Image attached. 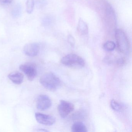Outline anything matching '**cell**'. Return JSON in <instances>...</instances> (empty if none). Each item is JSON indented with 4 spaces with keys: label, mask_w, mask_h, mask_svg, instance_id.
Returning a JSON list of instances; mask_svg holds the SVG:
<instances>
[{
    "label": "cell",
    "mask_w": 132,
    "mask_h": 132,
    "mask_svg": "<svg viewBox=\"0 0 132 132\" xmlns=\"http://www.w3.org/2000/svg\"><path fill=\"white\" fill-rule=\"evenodd\" d=\"M126 62V60L124 58H121L117 61V64L119 66H123Z\"/></svg>",
    "instance_id": "obj_17"
},
{
    "label": "cell",
    "mask_w": 132,
    "mask_h": 132,
    "mask_svg": "<svg viewBox=\"0 0 132 132\" xmlns=\"http://www.w3.org/2000/svg\"><path fill=\"white\" fill-rule=\"evenodd\" d=\"M52 101L50 98L47 95H41L37 98V107L42 111L48 109L51 106Z\"/></svg>",
    "instance_id": "obj_6"
},
{
    "label": "cell",
    "mask_w": 132,
    "mask_h": 132,
    "mask_svg": "<svg viewBox=\"0 0 132 132\" xmlns=\"http://www.w3.org/2000/svg\"><path fill=\"white\" fill-rule=\"evenodd\" d=\"M115 37L119 51L124 54H129L130 52V44L124 31L121 29L116 30Z\"/></svg>",
    "instance_id": "obj_2"
},
{
    "label": "cell",
    "mask_w": 132,
    "mask_h": 132,
    "mask_svg": "<svg viewBox=\"0 0 132 132\" xmlns=\"http://www.w3.org/2000/svg\"><path fill=\"white\" fill-rule=\"evenodd\" d=\"M74 109L75 106L72 103L64 100L60 101L58 106V111L59 115L63 118L67 117L74 110Z\"/></svg>",
    "instance_id": "obj_5"
},
{
    "label": "cell",
    "mask_w": 132,
    "mask_h": 132,
    "mask_svg": "<svg viewBox=\"0 0 132 132\" xmlns=\"http://www.w3.org/2000/svg\"><path fill=\"white\" fill-rule=\"evenodd\" d=\"M40 82L44 88L51 91H55L61 85L60 79L51 72L44 74L40 78Z\"/></svg>",
    "instance_id": "obj_1"
},
{
    "label": "cell",
    "mask_w": 132,
    "mask_h": 132,
    "mask_svg": "<svg viewBox=\"0 0 132 132\" xmlns=\"http://www.w3.org/2000/svg\"><path fill=\"white\" fill-rule=\"evenodd\" d=\"M13 0H0V4L2 5H6L12 3Z\"/></svg>",
    "instance_id": "obj_19"
},
{
    "label": "cell",
    "mask_w": 132,
    "mask_h": 132,
    "mask_svg": "<svg viewBox=\"0 0 132 132\" xmlns=\"http://www.w3.org/2000/svg\"><path fill=\"white\" fill-rule=\"evenodd\" d=\"M8 78L14 84L20 85L23 82L24 76L20 72H15L9 74Z\"/></svg>",
    "instance_id": "obj_10"
},
{
    "label": "cell",
    "mask_w": 132,
    "mask_h": 132,
    "mask_svg": "<svg viewBox=\"0 0 132 132\" xmlns=\"http://www.w3.org/2000/svg\"><path fill=\"white\" fill-rule=\"evenodd\" d=\"M35 116L37 121L43 125L51 126L53 125L56 121L55 118L54 117L40 112L35 113Z\"/></svg>",
    "instance_id": "obj_8"
},
{
    "label": "cell",
    "mask_w": 132,
    "mask_h": 132,
    "mask_svg": "<svg viewBox=\"0 0 132 132\" xmlns=\"http://www.w3.org/2000/svg\"><path fill=\"white\" fill-rule=\"evenodd\" d=\"M105 20L109 27L114 28L116 23V14L112 7L109 4L106 6Z\"/></svg>",
    "instance_id": "obj_9"
},
{
    "label": "cell",
    "mask_w": 132,
    "mask_h": 132,
    "mask_svg": "<svg viewBox=\"0 0 132 132\" xmlns=\"http://www.w3.org/2000/svg\"><path fill=\"white\" fill-rule=\"evenodd\" d=\"M111 108L116 111L119 112L122 109V106L115 100H112L110 102Z\"/></svg>",
    "instance_id": "obj_16"
},
{
    "label": "cell",
    "mask_w": 132,
    "mask_h": 132,
    "mask_svg": "<svg viewBox=\"0 0 132 132\" xmlns=\"http://www.w3.org/2000/svg\"><path fill=\"white\" fill-rule=\"evenodd\" d=\"M77 31L79 34L85 35L88 34V28L86 23L81 19H80L78 23Z\"/></svg>",
    "instance_id": "obj_11"
},
{
    "label": "cell",
    "mask_w": 132,
    "mask_h": 132,
    "mask_svg": "<svg viewBox=\"0 0 132 132\" xmlns=\"http://www.w3.org/2000/svg\"><path fill=\"white\" fill-rule=\"evenodd\" d=\"M103 47L107 51H112L116 48V44L113 42L109 41L104 44Z\"/></svg>",
    "instance_id": "obj_14"
},
{
    "label": "cell",
    "mask_w": 132,
    "mask_h": 132,
    "mask_svg": "<svg viewBox=\"0 0 132 132\" xmlns=\"http://www.w3.org/2000/svg\"><path fill=\"white\" fill-rule=\"evenodd\" d=\"M68 41L71 46H74L75 44V40L74 37L71 35H68Z\"/></svg>",
    "instance_id": "obj_18"
},
{
    "label": "cell",
    "mask_w": 132,
    "mask_h": 132,
    "mask_svg": "<svg viewBox=\"0 0 132 132\" xmlns=\"http://www.w3.org/2000/svg\"><path fill=\"white\" fill-rule=\"evenodd\" d=\"M20 69L26 75L28 80L30 81L34 80L37 74L36 65L31 62L22 64L20 65Z\"/></svg>",
    "instance_id": "obj_4"
},
{
    "label": "cell",
    "mask_w": 132,
    "mask_h": 132,
    "mask_svg": "<svg viewBox=\"0 0 132 132\" xmlns=\"http://www.w3.org/2000/svg\"><path fill=\"white\" fill-rule=\"evenodd\" d=\"M22 9L21 7L20 4H17L16 5L13 9L12 12V14L14 18H17L19 17L21 14Z\"/></svg>",
    "instance_id": "obj_15"
},
{
    "label": "cell",
    "mask_w": 132,
    "mask_h": 132,
    "mask_svg": "<svg viewBox=\"0 0 132 132\" xmlns=\"http://www.w3.org/2000/svg\"><path fill=\"white\" fill-rule=\"evenodd\" d=\"M38 131H42V132H47V131H48L47 130L44 129H41L39 130H38Z\"/></svg>",
    "instance_id": "obj_20"
},
{
    "label": "cell",
    "mask_w": 132,
    "mask_h": 132,
    "mask_svg": "<svg viewBox=\"0 0 132 132\" xmlns=\"http://www.w3.org/2000/svg\"><path fill=\"white\" fill-rule=\"evenodd\" d=\"M35 5L34 0H27L26 2V11L29 14L33 13Z\"/></svg>",
    "instance_id": "obj_13"
},
{
    "label": "cell",
    "mask_w": 132,
    "mask_h": 132,
    "mask_svg": "<svg viewBox=\"0 0 132 132\" xmlns=\"http://www.w3.org/2000/svg\"><path fill=\"white\" fill-rule=\"evenodd\" d=\"M71 131L73 132H88L87 127L85 125L81 122H75L72 126Z\"/></svg>",
    "instance_id": "obj_12"
},
{
    "label": "cell",
    "mask_w": 132,
    "mask_h": 132,
    "mask_svg": "<svg viewBox=\"0 0 132 132\" xmlns=\"http://www.w3.org/2000/svg\"><path fill=\"white\" fill-rule=\"evenodd\" d=\"M62 64L66 66L76 68H82L85 65L84 60L76 54H71L65 55L61 60Z\"/></svg>",
    "instance_id": "obj_3"
},
{
    "label": "cell",
    "mask_w": 132,
    "mask_h": 132,
    "mask_svg": "<svg viewBox=\"0 0 132 132\" xmlns=\"http://www.w3.org/2000/svg\"><path fill=\"white\" fill-rule=\"evenodd\" d=\"M40 50L39 44L37 43H30L27 44L24 47L23 51L26 55L29 57L37 56Z\"/></svg>",
    "instance_id": "obj_7"
}]
</instances>
